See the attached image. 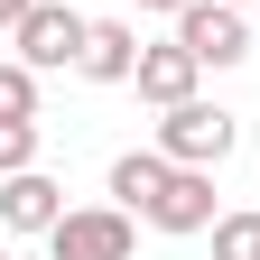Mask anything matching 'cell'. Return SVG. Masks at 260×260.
I'll return each mask as SVG.
<instances>
[{
	"mask_svg": "<svg viewBox=\"0 0 260 260\" xmlns=\"http://www.w3.org/2000/svg\"><path fill=\"white\" fill-rule=\"evenodd\" d=\"M242 140V121L223 103H168V121H158V149L177 158V168H223Z\"/></svg>",
	"mask_w": 260,
	"mask_h": 260,
	"instance_id": "cell-1",
	"label": "cell"
},
{
	"mask_svg": "<svg viewBox=\"0 0 260 260\" xmlns=\"http://www.w3.org/2000/svg\"><path fill=\"white\" fill-rule=\"evenodd\" d=\"M130 205H75V214H56V233H47V251L56 260H130Z\"/></svg>",
	"mask_w": 260,
	"mask_h": 260,
	"instance_id": "cell-2",
	"label": "cell"
},
{
	"mask_svg": "<svg viewBox=\"0 0 260 260\" xmlns=\"http://www.w3.org/2000/svg\"><path fill=\"white\" fill-rule=\"evenodd\" d=\"M19 65H38V75H56V65H84V38H93V19L84 10H56V0H38L19 28Z\"/></svg>",
	"mask_w": 260,
	"mask_h": 260,
	"instance_id": "cell-3",
	"label": "cell"
},
{
	"mask_svg": "<svg viewBox=\"0 0 260 260\" xmlns=\"http://www.w3.org/2000/svg\"><path fill=\"white\" fill-rule=\"evenodd\" d=\"M177 38L205 56V65H242L251 56V19L233 10V0H186V10H177Z\"/></svg>",
	"mask_w": 260,
	"mask_h": 260,
	"instance_id": "cell-4",
	"label": "cell"
},
{
	"mask_svg": "<svg viewBox=\"0 0 260 260\" xmlns=\"http://www.w3.org/2000/svg\"><path fill=\"white\" fill-rule=\"evenodd\" d=\"M140 223H158V233H214V168H168V186H158V205Z\"/></svg>",
	"mask_w": 260,
	"mask_h": 260,
	"instance_id": "cell-5",
	"label": "cell"
},
{
	"mask_svg": "<svg viewBox=\"0 0 260 260\" xmlns=\"http://www.w3.org/2000/svg\"><path fill=\"white\" fill-rule=\"evenodd\" d=\"M195 75H205V56H195L186 38H168V47H140V75L130 84H140V103L168 112V103H195Z\"/></svg>",
	"mask_w": 260,
	"mask_h": 260,
	"instance_id": "cell-6",
	"label": "cell"
},
{
	"mask_svg": "<svg viewBox=\"0 0 260 260\" xmlns=\"http://www.w3.org/2000/svg\"><path fill=\"white\" fill-rule=\"evenodd\" d=\"M56 214H65V186L56 177H38V168L0 177V223H10V233H56Z\"/></svg>",
	"mask_w": 260,
	"mask_h": 260,
	"instance_id": "cell-7",
	"label": "cell"
},
{
	"mask_svg": "<svg viewBox=\"0 0 260 260\" xmlns=\"http://www.w3.org/2000/svg\"><path fill=\"white\" fill-rule=\"evenodd\" d=\"M75 75H93V84H130V75H140V28H130V19H93Z\"/></svg>",
	"mask_w": 260,
	"mask_h": 260,
	"instance_id": "cell-8",
	"label": "cell"
},
{
	"mask_svg": "<svg viewBox=\"0 0 260 260\" xmlns=\"http://www.w3.org/2000/svg\"><path fill=\"white\" fill-rule=\"evenodd\" d=\"M168 168H177L168 149H130V158H112V205L149 214V205H158V186H168Z\"/></svg>",
	"mask_w": 260,
	"mask_h": 260,
	"instance_id": "cell-9",
	"label": "cell"
},
{
	"mask_svg": "<svg viewBox=\"0 0 260 260\" xmlns=\"http://www.w3.org/2000/svg\"><path fill=\"white\" fill-rule=\"evenodd\" d=\"M214 260H260V214H214Z\"/></svg>",
	"mask_w": 260,
	"mask_h": 260,
	"instance_id": "cell-10",
	"label": "cell"
},
{
	"mask_svg": "<svg viewBox=\"0 0 260 260\" xmlns=\"http://www.w3.org/2000/svg\"><path fill=\"white\" fill-rule=\"evenodd\" d=\"M0 121H38V65H0Z\"/></svg>",
	"mask_w": 260,
	"mask_h": 260,
	"instance_id": "cell-11",
	"label": "cell"
},
{
	"mask_svg": "<svg viewBox=\"0 0 260 260\" xmlns=\"http://www.w3.org/2000/svg\"><path fill=\"white\" fill-rule=\"evenodd\" d=\"M38 168V121H0V177Z\"/></svg>",
	"mask_w": 260,
	"mask_h": 260,
	"instance_id": "cell-12",
	"label": "cell"
},
{
	"mask_svg": "<svg viewBox=\"0 0 260 260\" xmlns=\"http://www.w3.org/2000/svg\"><path fill=\"white\" fill-rule=\"evenodd\" d=\"M28 10H38V0H0V28H19V19H28Z\"/></svg>",
	"mask_w": 260,
	"mask_h": 260,
	"instance_id": "cell-13",
	"label": "cell"
},
{
	"mask_svg": "<svg viewBox=\"0 0 260 260\" xmlns=\"http://www.w3.org/2000/svg\"><path fill=\"white\" fill-rule=\"evenodd\" d=\"M140 10H168V19H177V10H186V0H140Z\"/></svg>",
	"mask_w": 260,
	"mask_h": 260,
	"instance_id": "cell-14",
	"label": "cell"
},
{
	"mask_svg": "<svg viewBox=\"0 0 260 260\" xmlns=\"http://www.w3.org/2000/svg\"><path fill=\"white\" fill-rule=\"evenodd\" d=\"M233 10H251V0H233Z\"/></svg>",
	"mask_w": 260,
	"mask_h": 260,
	"instance_id": "cell-15",
	"label": "cell"
},
{
	"mask_svg": "<svg viewBox=\"0 0 260 260\" xmlns=\"http://www.w3.org/2000/svg\"><path fill=\"white\" fill-rule=\"evenodd\" d=\"M0 260H10V251H0Z\"/></svg>",
	"mask_w": 260,
	"mask_h": 260,
	"instance_id": "cell-16",
	"label": "cell"
}]
</instances>
